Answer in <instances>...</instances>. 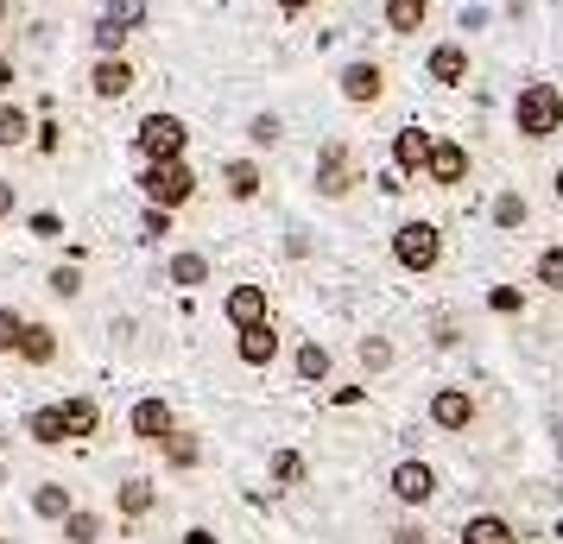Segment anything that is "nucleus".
Here are the masks:
<instances>
[{"mask_svg":"<svg viewBox=\"0 0 563 544\" xmlns=\"http://www.w3.org/2000/svg\"><path fill=\"white\" fill-rule=\"evenodd\" d=\"M512 133L519 140H532V146H544V140H558L563 133V89L558 82H519V96H512Z\"/></svg>","mask_w":563,"mask_h":544,"instance_id":"f257e3e1","label":"nucleus"},{"mask_svg":"<svg viewBox=\"0 0 563 544\" xmlns=\"http://www.w3.org/2000/svg\"><path fill=\"white\" fill-rule=\"evenodd\" d=\"M140 190H146V203H158V209H172V215H178V209L197 197V171H190L184 158H146Z\"/></svg>","mask_w":563,"mask_h":544,"instance_id":"f03ea898","label":"nucleus"},{"mask_svg":"<svg viewBox=\"0 0 563 544\" xmlns=\"http://www.w3.org/2000/svg\"><path fill=\"white\" fill-rule=\"evenodd\" d=\"M393 259L406 273H437L443 266V229L437 222H399L393 229Z\"/></svg>","mask_w":563,"mask_h":544,"instance_id":"7ed1b4c3","label":"nucleus"},{"mask_svg":"<svg viewBox=\"0 0 563 544\" xmlns=\"http://www.w3.org/2000/svg\"><path fill=\"white\" fill-rule=\"evenodd\" d=\"M133 146H140V158H184L190 153V121L153 108V114L140 121V133H133Z\"/></svg>","mask_w":563,"mask_h":544,"instance_id":"20e7f679","label":"nucleus"},{"mask_svg":"<svg viewBox=\"0 0 563 544\" xmlns=\"http://www.w3.org/2000/svg\"><path fill=\"white\" fill-rule=\"evenodd\" d=\"M335 82H342V102L349 108H380L386 102V64L380 57H349Z\"/></svg>","mask_w":563,"mask_h":544,"instance_id":"39448f33","label":"nucleus"},{"mask_svg":"<svg viewBox=\"0 0 563 544\" xmlns=\"http://www.w3.org/2000/svg\"><path fill=\"white\" fill-rule=\"evenodd\" d=\"M424 184L431 190H462L468 184V146L462 140H431V153H424Z\"/></svg>","mask_w":563,"mask_h":544,"instance_id":"423d86ee","label":"nucleus"},{"mask_svg":"<svg viewBox=\"0 0 563 544\" xmlns=\"http://www.w3.org/2000/svg\"><path fill=\"white\" fill-rule=\"evenodd\" d=\"M475 418H482V399H475L468 387H437V392H431V424H437V431L462 437Z\"/></svg>","mask_w":563,"mask_h":544,"instance_id":"0eeeda50","label":"nucleus"},{"mask_svg":"<svg viewBox=\"0 0 563 544\" xmlns=\"http://www.w3.org/2000/svg\"><path fill=\"white\" fill-rule=\"evenodd\" d=\"M424 77H431L437 89H462V82H468V45H462V38H437L431 57H424Z\"/></svg>","mask_w":563,"mask_h":544,"instance_id":"6e6552de","label":"nucleus"},{"mask_svg":"<svg viewBox=\"0 0 563 544\" xmlns=\"http://www.w3.org/2000/svg\"><path fill=\"white\" fill-rule=\"evenodd\" d=\"M133 82H140V70L128 64V52L121 57H96V70H89L96 102H121V96H133Z\"/></svg>","mask_w":563,"mask_h":544,"instance_id":"1a4fd4ad","label":"nucleus"},{"mask_svg":"<svg viewBox=\"0 0 563 544\" xmlns=\"http://www.w3.org/2000/svg\"><path fill=\"white\" fill-rule=\"evenodd\" d=\"M317 190H323L330 203L355 190V171H349V146H342V140H323V153H317Z\"/></svg>","mask_w":563,"mask_h":544,"instance_id":"9d476101","label":"nucleus"},{"mask_svg":"<svg viewBox=\"0 0 563 544\" xmlns=\"http://www.w3.org/2000/svg\"><path fill=\"white\" fill-rule=\"evenodd\" d=\"M234 355H241V367H273L279 362V330H273V317L234 330Z\"/></svg>","mask_w":563,"mask_h":544,"instance_id":"9b49d317","label":"nucleus"},{"mask_svg":"<svg viewBox=\"0 0 563 544\" xmlns=\"http://www.w3.org/2000/svg\"><path fill=\"white\" fill-rule=\"evenodd\" d=\"M431 13H437V0H380V20L393 38H418L431 26Z\"/></svg>","mask_w":563,"mask_h":544,"instance_id":"f8f14e48","label":"nucleus"},{"mask_svg":"<svg viewBox=\"0 0 563 544\" xmlns=\"http://www.w3.org/2000/svg\"><path fill=\"white\" fill-rule=\"evenodd\" d=\"M172 431H178V412H172L165 399H140V406H133V437H140V443H153V449H158Z\"/></svg>","mask_w":563,"mask_h":544,"instance_id":"ddd939ff","label":"nucleus"},{"mask_svg":"<svg viewBox=\"0 0 563 544\" xmlns=\"http://www.w3.org/2000/svg\"><path fill=\"white\" fill-rule=\"evenodd\" d=\"M222 311H229L234 330H247V323H266V317H273V298H266V286H234L229 298H222Z\"/></svg>","mask_w":563,"mask_h":544,"instance_id":"4468645a","label":"nucleus"},{"mask_svg":"<svg viewBox=\"0 0 563 544\" xmlns=\"http://www.w3.org/2000/svg\"><path fill=\"white\" fill-rule=\"evenodd\" d=\"M431 493H437V468H431V463H399V468H393V500L424 507Z\"/></svg>","mask_w":563,"mask_h":544,"instance_id":"2eb2a0df","label":"nucleus"},{"mask_svg":"<svg viewBox=\"0 0 563 544\" xmlns=\"http://www.w3.org/2000/svg\"><path fill=\"white\" fill-rule=\"evenodd\" d=\"M431 140H437V133H424V127H399V133H393V171L411 178V171L424 165V153H431Z\"/></svg>","mask_w":563,"mask_h":544,"instance_id":"dca6fc26","label":"nucleus"},{"mask_svg":"<svg viewBox=\"0 0 563 544\" xmlns=\"http://www.w3.org/2000/svg\"><path fill=\"white\" fill-rule=\"evenodd\" d=\"M260 184H266V171H260L254 158H229V165H222V190H229V203H254Z\"/></svg>","mask_w":563,"mask_h":544,"instance_id":"f3484780","label":"nucleus"},{"mask_svg":"<svg viewBox=\"0 0 563 544\" xmlns=\"http://www.w3.org/2000/svg\"><path fill=\"white\" fill-rule=\"evenodd\" d=\"M462 544H519V532L500 513H475V519H462Z\"/></svg>","mask_w":563,"mask_h":544,"instance_id":"a211bd4d","label":"nucleus"},{"mask_svg":"<svg viewBox=\"0 0 563 544\" xmlns=\"http://www.w3.org/2000/svg\"><path fill=\"white\" fill-rule=\"evenodd\" d=\"M13 355H20V362H32V367H52V362H57V330H45V323H26Z\"/></svg>","mask_w":563,"mask_h":544,"instance_id":"6ab92c4d","label":"nucleus"},{"mask_svg":"<svg viewBox=\"0 0 563 544\" xmlns=\"http://www.w3.org/2000/svg\"><path fill=\"white\" fill-rule=\"evenodd\" d=\"M57 412H64V431L70 437H96V424H102V406L96 399H64Z\"/></svg>","mask_w":563,"mask_h":544,"instance_id":"aec40b11","label":"nucleus"},{"mask_svg":"<svg viewBox=\"0 0 563 544\" xmlns=\"http://www.w3.org/2000/svg\"><path fill=\"white\" fill-rule=\"evenodd\" d=\"M526 222H532V203H526L519 190H500V197H494V229L512 234V229H526Z\"/></svg>","mask_w":563,"mask_h":544,"instance_id":"412c9836","label":"nucleus"},{"mask_svg":"<svg viewBox=\"0 0 563 544\" xmlns=\"http://www.w3.org/2000/svg\"><path fill=\"white\" fill-rule=\"evenodd\" d=\"M165 279H172V286H184V291H197V286H209V259L203 254H172Z\"/></svg>","mask_w":563,"mask_h":544,"instance_id":"4be33fe9","label":"nucleus"},{"mask_svg":"<svg viewBox=\"0 0 563 544\" xmlns=\"http://www.w3.org/2000/svg\"><path fill=\"white\" fill-rule=\"evenodd\" d=\"M26 140H32V114L0 96V146H26Z\"/></svg>","mask_w":563,"mask_h":544,"instance_id":"5701e85b","label":"nucleus"},{"mask_svg":"<svg viewBox=\"0 0 563 544\" xmlns=\"http://www.w3.org/2000/svg\"><path fill=\"white\" fill-rule=\"evenodd\" d=\"M26 437H32V443H70V431H64V412H57V406H38V412L26 418Z\"/></svg>","mask_w":563,"mask_h":544,"instance_id":"b1692460","label":"nucleus"},{"mask_svg":"<svg viewBox=\"0 0 563 544\" xmlns=\"http://www.w3.org/2000/svg\"><path fill=\"white\" fill-rule=\"evenodd\" d=\"M70 507H77V500H70L64 481H38V493H32V513H38V519H64Z\"/></svg>","mask_w":563,"mask_h":544,"instance_id":"393cba45","label":"nucleus"},{"mask_svg":"<svg viewBox=\"0 0 563 544\" xmlns=\"http://www.w3.org/2000/svg\"><path fill=\"white\" fill-rule=\"evenodd\" d=\"M298 380H305V387H323V380H330V348H323V342H305V348H298Z\"/></svg>","mask_w":563,"mask_h":544,"instance_id":"a878e982","label":"nucleus"},{"mask_svg":"<svg viewBox=\"0 0 563 544\" xmlns=\"http://www.w3.org/2000/svg\"><path fill=\"white\" fill-rule=\"evenodd\" d=\"M57 525H64V539H70V544H96V539H102V519H96V513H77V507L57 519Z\"/></svg>","mask_w":563,"mask_h":544,"instance_id":"bb28decb","label":"nucleus"},{"mask_svg":"<svg viewBox=\"0 0 563 544\" xmlns=\"http://www.w3.org/2000/svg\"><path fill=\"white\" fill-rule=\"evenodd\" d=\"M102 20H114L121 32H140V26H146V0H108Z\"/></svg>","mask_w":563,"mask_h":544,"instance_id":"cd10ccee","label":"nucleus"},{"mask_svg":"<svg viewBox=\"0 0 563 544\" xmlns=\"http://www.w3.org/2000/svg\"><path fill=\"white\" fill-rule=\"evenodd\" d=\"M532 279H538L544 291H563V241H558V247H544V254H538Z\"/></svg>","mask_w":563,"mask_h":544,"instance_id":"c85d7f7f","label":"nucleus"},{"mask_svg":"<svg viewBox=\"0 0 563 544\" xmlns=\"http://www.w3.org/2000/svg\"><path fill=\"white\" fill-rule=\"evenodd\" d=\"M121 513H128V519L153 513V481H128V488H121Z\"/></svg>","mask_w":563,"mask_h":544,"instance_id":"c756f323","label":"nucleus"},{"mask_svg":"<svg viewBox=\"0 0 563 544\" xmlns=\"http://www.w3.org/2000/svg\"><path fill=\"white\" fill-rule=\"evenodd\" d=\"M128 38L133 32H121L114 20H96V57H121L128 52Z\"/></svg>","mask_w":563,"mask_h":544,"instance_id":"7c9ffc66","label":"nucleus"},{"mask_svg":"<svg viewBox=\"0 0 563 544\" xmlns=\"http://www.w3.org/2000/svg\"><path fill=\"white\" fill-rule=\"evenodd\" d=\"M361 367H367V374H386V367H393V342L367 336V342H361Z\"/></svg>","mask_w":563,"mask_h":544,"instance_id":"2f4dec72","label":"nucleus"},{"mask_svg":"<svg viewBox=\"0 0 563 544\" xmlns=\"http://www.w3.org/2000/svg\"><path fill=\"white\" fill-rule=\"evenodd\" d=\"M279 114H254V121H247V140H254V146H279Z\"/></svg>","mask_w":563,"mask_h":544,"instance_id":"473e14b6","label":"nucleus"},{"mask_svg":"<svg viewBox=\"0 0 563 544\" xmlns=\"http://www.w3.org/2000/svg\"><path fill=\"white\" fill-rule=\"evenodd\" d=\"M20 330H26V317L0 304V355H13V348H20Z\"/></svg>","mask_w":563,"mask_h":544,"instance_id":"72a5a7b5","label":"nucleus"},{"mask_svg":"<svg viewBox=\"0 0 563 544\" xmlns=\"http://www.w3.org/2000/svg\"><path fill=\"white\" fill-rule=\"evenodd\" d=\"M140 234H146V241H165V234H172V209L146 203V215H140Z\"/></svg>","mask_w":563,"mask_h":544,"instance_id":"f704fd0d","label":"nucleus"},{"mask_svg":"<svg viewBox=\"0 0 563 544\" xmlns=\"http://www.w3.org/2000/svg\"><path fill=\"white\" fill-rule=\"evenodd\" d=\"M273 481H305V456L298 449H279L273 456Z\"/></svg>","mask_w":563,"mask_h":544,"instance_id":"c9c22d12","label":"nucleus"},{"mask_svg":"<svg viewBox=\"0 0 563 544\" xmlns=\"http://www.w3.org/2000/svg\"><path fill=\"white\" fill-rule=\"evenodd\" d=\"M32 146H38L45 158H57V146H64V127H57V121H38V127H32Z\"/></svg>","mask_w":563,"mask_h":544,"instance_id":"e433bc0d","label":"nucleus"},{"mask_svg":"<svg viewBox=\"0 0 563 544\" xmlns=\"http://www.w3.org/2000/svg\"><path fill=\"white\" fill-rule=\"evenodd\" d=\"M487 304H494V311H500V317H512V311H526V298H519V291H512V286H500V291H487Z\"/></svg>","mask_w":563,"mask_h":544,"instance_id":"4c0bfd02","label":"nucleus"},{"mask_svg":"<svg viewBox=\"0 0 563 544\" xmlns=\"http://www.w3.org/2000/svg\"><path fill=\"white\" fill-rule=\"evenodd\" d=\"M52 291H57V298H77V291H82L77 266H57V273H52Z\"/></svg>","mask_w":563,"mask_h":544,"instance_id":"58836bf2","label":"nucleus"},{"mask_svg":"<svg viewBox=\"0 0 563 544\" xmlns=\"http://www.w3.org/2000/svg\"><path fill=\"white\" fill-rule=\"evenodd\" d=\"M13 209H20V184L0 178V222H13Z\"/></svg>","mask_w":563,"mask_h":544,"instance_id":"ea45409f","label":"nucleus"},{"mask_svg":"<svg viewBox=\"0 0 563 544\" xmlns=\"http://www.w3.org/2000/svg\"><path fill=\"white\" fill-rule=\"evenodd\" d=\"M13 82H20V70H13V57L0 52V96H7V89H13Z\"/></svg>","mask_w":563,"mask_h":544,"instance_id":"a19ab883","label":"nucleus"},{"mask_svg":"<svg viewBox=\"0 0 563 544\" xmlns=\"http://www.w3.org/2000/svg\"><path fill=\"white\" fill-rule=\"evenodd\" d=\"M273 7H279V13H291V20H298V13H310V7H317V0H273Z\"/></svg>","mask_w":563,"mask_h":544,"instance_id":"79ce46f5","label":"nucleus"},{"mask_svg":"<svg viewBox=\"0 0 563 544\" xmlns=\"http://www.w3.org/2000/svg\"><path fill=\"white\" fill-rule=\"evenodd\" d=\"M184 539H190V544H216V532H203V525H197V532H184Z\"/></svg>","mask_w":563,"mask_h":544,"instance_id":"37998d69","label":"nucleus"},{"mask_svg":"<svg viewBox=\"0 0 563 544\" xmlns=\"http://www.w3.org/2000/svg\"><path fill=\"white\" fill-rule=\"evenodd\" d=\"M551 184H558V203H563V165H558V178H551Z\"/></svg>","mask_w":563,"mask_h":544,"instance_id":"c03bdc74","label":"nucleus"},{"mask_svg":"<svg viewBox=\"0 0 563 544\" xmlns=\"http://www.w3.org/2000/svg\"><path fill=\"white\" fill-rule=\"evenodd\" d=\"M0 20H7V0H0Z\"/></svg>","mask_w":563,"mask_h":544,"instance_id":"a18cd8bd","label":"nucleus"}]
</instances>
